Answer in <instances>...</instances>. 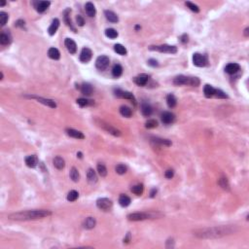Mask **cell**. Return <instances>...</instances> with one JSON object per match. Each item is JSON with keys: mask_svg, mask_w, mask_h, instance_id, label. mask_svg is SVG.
Masks as SVG:
<instances>
[{"mask_svg": "<svg viewBox=\"0 0 249 249\" xmlns=\"http://www.w3.org/2000/svg\"><path fill=\"white\" fill-rule=\"evenodd\" d=\"M215 91H216V89H214L212 86H210V85H205L204 86V93L205 98H212V96L215 94Z\"/></svg>", "mask_w": 249, "mask_h": 249, "instance_id": "obj_29", "label": "cell"}, {"mask_svg": "<svg viewBox=\"0 0 249 249\" xmlns=\"http://www.w3.org/2000/svg\"><path fill=\"white\" fill-rule=\"evenodd\" d=\"M87 178H88V181L92 184H93L98 181V175H96L95 171L93 170V168H90V170L87 171Z\"/></svg>", "mask_w": 249, "mask_h": 249, "instance_id": "obj_28", "label": "cell"}, {"mask_svg": "<svg viewBox=\"0 0 249 249\" xmlns=\"http://www.w3.org/2000/svg\"><path fill=\"white\" fill-rule=\"evenodd\" d=\"M112 205H113L112 200L107 199V198H101V199H98V200H96V206H98L99 209L104 210V211L109 210L112 207Z\"/></svg>", "mask_w": 249, "mask_h": 249, "instance_id": "obj_8", "label": "cell"}, {"mask_svg": "<svg viewBox=\"0 0 249 249\" xmlns=\"http://www.w3.org/2000/svg\"><path fill=\"white\" fill-rule=\"evenodd\" d=\"M95 224H96V221H95V219L93 217H88L84 221L83 226H84L85 229L91 230V229H93L95 227Z\"/></svg>", "mask_w": 249, "mask_h": 249, "instance_id": "obj_27", "label": "cell"}, {"mask_svg": "<svg viewBox=\"0 0 249 249\" xmlns=\"http://www.w3.org/2000/svg\"><path fill=\"white\" fill-rule=\"evenodd\" d=\"M152 141L156 144H159V145L162 146H170L171 142L168 139H163V138H159V137H153L152 138Z\"/></svg>", "mask_w": 249, "mask_h": 249, "instance_id": "obj_34", "label": "cell"}, {"mask_svg": "<svg viewBox=\"0 0 249 249\" xmlns=\"http://www.w3.org/2000/svg\"><path fill=\"white\" fill-rule=\"evenodd\" d=\"M148 64H149L150 66H152V67H156V66H158V65H159L158 61H157L156 60H154V59H151V60H148Z\"/></svg>", "mask_w": 249, "mask_h": 249, "instance_id": "obj_52", "label": "cell"}, {"mask_svg": "<svg viewBox=\"0 0 249 249\" xmlns=\"http://www.w3.org/2000/svg\"><path fill=\"white\" fill-rule=\"evenodd\" d=\"M50 5H51V2H49V1H39V2H35L34 3L35 9L39 13L45 12L48 8L50 7Z\"/></svg>", "mask_w": 249, "mask_h": 249, "instance_id": "obj_16", "label": "cell"}, {"mask_svg": "<svg viewBox=\"0 0 249 249\" xmlns=\"http://www.w3.org/2000/svg\"><path fill=\"white\" fill-rule=\"evenodd\" d=\"M218 184L224 190H229L230 189L229 182H228V180L226 178H220L219 181H218Z\"/></svg>", "mask_w": 249, "mask_h": 249, "instance_id": "obj_47", "label": "cell"}, {"mask_svg": "<svg viewBox=\"0 0 249 249\" xmlns=\"http://www.w3.org/2000/svg\"><path fill=\"white\" fill-rule=\"evenodd\" d=\"M131 242V232H127V237L124 238V242L125 243H128Z\"/></svg>", "mask_w": 249, "mask_h": 249, "instance_id": "obj_54", "label": "cell"}, {"mask_svg": "<svg viewBox=\"0 0 249 249\" xmlns=\"http://www.w3.org/2000/svg\"><path fill=\"white\" fill-rule=\"evenodd\" d=\"M115 95L117 96V98H125V99H130L133 102V104H135V98H134V95L130 93V92H124L122 90H120V89H117L115 90Z\"/></svg>", "mask_w": 249, "mask_h": 249, "instance_id": "obj_9", "label": "cell"}, {"mask_svg": "<svg viewBox=\"0 0 249 249\" xmlns=\"http://www.w3.org/2000/svg\"><path fill=\"white\" fill-rule=\"evenodd\" d=\"M152 217H153V215L147 212H135L127 215V219L130 221H142Z\"/></svg>", "mask_w": 249, "mask_h": 249, "instance_id": "obj_6", "label": "cell"}, {"mask_svg": "<svg viewBox=\"0 0 249 249\" xmlns=\"http://www.w3.org/2000/svg\"><path fill=\"white\" fill-rule=\"evenodd\" d=\"M59 26H60V20L59 19H54L52 23H51L50 27H49V29H48V33H49L51 36L55 35V33L57 32Z\"/></svg>", "mask_w": 249, "mask_h": 249, "instance_id": "obj_19", "label": "cell"}, {"mask_svg": "<svg viewBox=\"0 0 249 249\" xmlns=\"http://www.w3.org/2000/svg\"><path fill=\"white\" fill-rule=\"evenodd\" d=\"M109 63H110V60L108 57H106V55H99L95 60V66L98 70L103 71L109 66Z\"/></svg>", "mask_w": 249, "mask_h": 249, "instance_id": "obj_7", "label": "cell"}, {"mask_svg": "<svg viewBox=\"0 0 249 249\" xmlns=\"http://www.w3.org/2000/svg\"><path fill=\"white\" fill-rule=\"evenodd\" d=\"M156 194H157V190L156 189H153V190L151 191V193H150V197L151 198H154L156 196Z\"/></svg>", "mask_w": 249, "mask_h": 249, "instance_id": "obj_56", "label": "cell"}, {"mask_svg": "<svg viewBox=\"0 0 249 249\" xmlns=\"http://www.w3.org/2000/svg\"><path fill=\"white\" fill-rule=\"evenodd\" d=\"M54 163V166L55 168H58V170H63L64 166H65V162H64V160L61 158V157H55L53 160Z\"/></svg>", "mask_w": 249, "mask_h": 249, "instance_id": "obj_25", "label": "cell"}, {"mask_svg": "<svg viewBox=\"0 0 249 249\" xmlns=\"http://www.w3.org/2000/svg\"><path fill=\"white\" fill-rule=\"evenodd\" d=\"M66 133L71 136V137L76 138V139H84L85 135L79 131H76L74 128H66Z\"/></svg>", "mask_w": 249, "mask_h": 249, "instance_id": "obj_17", "label": "cell"}, {"mask_svg": "<svg viewBox=\"0 0 249 249\" xmlns=\"http://www.w3.org/2000/svg\"><path fill=\"white\" fill-rule=\"evenodd\" d=\"M92 57H93L92 50L89 49V48H83L82 51H81V54H80V60L84 63L89 62L92 60Z\"/></svg>", "mask_w": 249, "mask_h": 249, "instance_id": "obj_12", "label": "cell"}, {"mask_svg": "<svg viewBox=\"0 0 249 249\" xmlns=\"http://www.w3.org/2000/svg\"><path fill=\"white\" fill-rule=\"evenodd\" d=\"M235 227L232 226H217L211 228H204L195 231V236L199 238H219L235 232Z\"/></svg>", "mask_w": 249, "mask_h": 249, "instance_id": "obj_1", "label": "cell"}, {"mask_svg": "<svg viewBox=\"0 0 249 249\" xmlns=\"http://www.w3.org/2000/svg\"><path fill=\"white\" fill-rule=\"evenodd\" d=\"M141 113H142L143 116L149 117V116H151L152 113H153V108H152V106L150 105L149 103L143 102L141 104Z\"/></svg>", "mask_w": 249, "mask_h": 249, "instance_id": "obj_18", "label": "cell"}, {"mask_svg": "<svg viewBox=\"0 0 249 249\" xmlns=\"http://www.w3.org/2000/svg\"><path fill=\"white\" fill-rule=\"evenodd\" d=\"M64 45H65L67 51L70 54H72V55L76 54V52H77V45H76L74 40H72L71 38H66L65 40H64Z\"/></svg>", "mask_w": 249, "mask_h": 249, "instance_id": "obj_14", "label": "cell"}, {"mask_svg": "<svg viewBox=\"0 0 249 249\" xmlns=\"http://www.w3.org/2000/svg\"><path fill=\"white\" fill-rule=\"evenodd\" d=\"M131 191L133 193L134 195L140 196V195L142 194V193H143V191H144V187H143L142 184H137V185L133 186V187L131 189Z\"/></svg>", "mask_w": 249, "mask_h": 249, "instance_id": "obj_38", "label": "cell"}, {"mask_svg": "<svg viewBox=\"0 0 249 249\" xmlns=\"http://www.w3.org/2000/svg\"><path fill=\"white\" fill-rule=\"evenodd\" d=\"M193 63L194 65L198 66V67H204L205 65H207L208 60H207V57L204 55H200L199 53H196L193 55Z\"/></svg>", "mask_w": 249, "mask_h": 249, "instance_id": "obj_5", "label": "cell"}, {"mask_svg": "<svg viewBox=\"0 0 249 249\" xmlns=\"http://www.w3.org/2000/svg\"><path fill=\"white\" fill-rule=\"evenodd\" d=\"M139 28H140V26H135V29H136V30H138Z\"/></svg>", "mask_w": 249, "mask_h": 249, "instance_id": "obj_59", "label": "cell"}, {"mask_svg": "<svg viewBox=\"0 0 249 249\" xmlns=\"http://www.w3.org/2000/svg\"><path fill=\"white\" fill-rule=\"evenodd\" d=\"M215 96H217V98H228V95L225 93L223 91H221V90H218V89H216V91H215V94H214Z\"/></svg>", "mask_w": 249, "mask_h": 249, "instance_id": "obj_49", "label": "cell"}, {"mask_svg": "<svg viewBox=\"0 0 249 249\" xmlns=\"http://www.w3.org/2000/svg\"><path fill=\"white\" fill-rule=\"evenodd\" d=\"M38 164V159L36 156L34 155H32V156H28L26 158V165L28 166V167H31V168H33L37 165Z\"/></svg>", "mask_w": 249, "mask_h": 249, "instance_id": "obj_23", "label": "cell"}, {"mask_svg": "<svg viewBox=\"0 0 249 249\" xmlns=\"http://www.w3.org/2000/svg\"><path fill=\"white\" fill-rule=\"evenodd\" d=\"M239 69H240L239 64L234 62V63H229L226 66V68H225V71H226L228 74H235Z\"/></svg>", "mask_w": 249, "mask_h": 249, "instance_id": "obj_20", "label": "cell"}, {"mask_svg": "<svg viewBox=\"0 0 249 249\" xmlns=\"http://www.w3.org/2000/svg\"><path fill=\"white\" fill-rule=\"evenodd\" d=\"M120 114H121L122 116H124V117L130 118L132 115V109L130 107L123 105V106L120 107Z\"/></svg>", "mask_w": 249, "mask_h": 249, "instance_id": "obj_36", "label": "cell"}, {"mask_svg": "<svg viewBox=\"0 0 249 249\" xmlns=\"http://www.w3.org/2000/svg\"><path fill=\"white\" fill-rule=\"evenodd\" d=\"M99 126H100V127L103 128V130H105L107 132L111 133L112 135H114V136H120V135L122 134V133H121V132H120L119 130H117L116 127H112V126H111V125H109V124L104 123L103 121H100V122H99Z\"/></svg>", "mask_w": 249, "mask_h": 249, "instance_id": "obj_10", "label": "cell"}, {"mask_svg": "<svg viewBox=\"0 0 249 249\" xmlns=\"http://www.w3.org/2000/svg\"><path fill=\"white\" fill-rule=\"evenodd\" d=\"M12 42V37L9 33H5V32H2L1 35H0V43L2 45H9Z\"/></svg>", "mask_w": 249, "mask_h": 249, "instance_id": "obj_30", "label": "cell"}, {"mask_svg": "<svg viewBox=\"0 0 249 249\" xmlns=\"http://www.w3.org/2000/svg\"><path fill=\"white\" fill-rule=\"evenodd\" d=\"M104 15H105V17L106 19L110 22H113V23H116L119 22V18H118V16L114 13V12H112V11H109V10H106V11H104Z\"/></svg>", "mask_w": 249, "mask_h": 249, "instance_id": "obj_24", "label": "cell"}, {"mask_svg": "<svg viewBox=\"0 0 249 249\" xmlns=\"http://www.w3.org/2000/svg\"><path fill=\"white\" fill-rule=\"evenodd\" d=\"M8 19H9V15H8L6 12H0V23H1L2 26H4L6 25V22H8Z\"/></svg>", "mask_w": 249, "mask_h": 249, "instance_id": "obj_44", "label": "cell"}, {"mask_svg": "<svg viewBox=\"0 0 249 249\" xmlns=\"http://www.w3.org/2000/svg\"><path fill=\"white\" fill-rule=\"evenodd\" d=\"M105 35L110 39H115L118 37V32L114 28H107L105 30Z\"/></svg>", "mask_w": 249, "mask_h": 249, "instance_id": "obj_40", "label": "cell"}, {"mask_svg": "<svg viewBox=\"0 0 249 249\" xmlns=\"http://www.w3.org/2000/svg\"><path fill=\"white\" fill-rule=\"evenodd\" d=\"M80 90H81V93L85 95H91L92 93H93V87L88 84V83H84L81 88H80Z\"/></svg>", "mask_w": 249, "mask_h": 249, "instance_id": "obj_31", "label": "cell"}, {"mask_svg": "<svg viewBox=\"0 0 249 249\" xmlns=\"http://www.w3.org/2000/svg\"><path fill=\"white\" fill-rule=\"evenodd\" d=\"M149 79H150V76L147 74H139V75H137L136 77L133 78V82L137 86L143 87L148 83Z\"/></svg>", "mask_w": 249, "mask_h": 249, "instance_id": "obj_13", "label": "cell"}, {"mask_svg": "<svg viewBox=\"0 0 249 249\" xmlns=\"http://www.w3.org/2000/svg\"><path fill=\"white\" fill-rule=\"evenodd\" d=\"M150 51H157L160 53H164V54H176L177 53V48L175 46H170V45H159V46H150L149 47Z\"/></svg>", "mask_w": 249, "mask_h": 249, "instance_id": "obj_4", "label": "cell"}, {"mask_svg": "<svg viewBox=\"0 0 249 249\" xmlns=\"http://www.w3.org/2000/svg\"><path fill=\"white\" fill-rule=\"evenodd\" d=\"M185 4H186V6L189 8V9L192 10L193 12H195V13H199V6H197L196 4L192 3V2H190V1H187Z\"/></svg>", "mask_w": 249, "mask_h": 249, "instance_id": "obj_48", "label": "cell"}, {"mask_svg": "<svg viewBox=\"0 0 249 249\" xmlns=\"http://www.w3.org/2000/svg\"><path fill=\"white\" fill-rule=\"evenodd\" d=\"M116 172L118 173V174H120V175H123V174H125L126 172H127V166L125 165H122V164H120V165H118L117 166H116Z\"/></svg>", "mask_w": 249, "mask_h": 249, "instance_id": "obj_45", "label": "cell"}, {"mask_svg": "<svg viewBox=\"0 0 249 249\" xmlns=\"http://www.w3.org/2000/svg\"><path fill=\"white\" fill-rule=\"evenodd\" d=\"M131 202H132V200H131L130 197H127L126 195H121V196H120V198H119V204H120V205L123 206V207L128 206L131 204Z\"/></svg>", "mask_w": 249, "mask_h": 249, "instance_id": "obj_32", "label": "cell"}, {"mask_svg": "<svg viewBox=\"0 0 249 249\" xmlns=\"http://www.w3.org/2000/svg\"><path fill=\"white\" fill-rule=\"evenodd\" d=\"M70 12H71L70 9H66L65 11H64V13H63V19H64V22H65L66 25H67L72 30H73L74 32H76V28L73 26V25H72V22H71V20H70Z\"/></svg>", "mask_w": 249, "mask_h": 249, "instance_id": "obj_22", "label": "cell"}, {"mask_svg": "<svg viewBox=\"0 0 249 249\" xmlns=\"http://www.w3.org/2000/svg\"><path fill=\"white\" fill-rule=\"evenodd\" d=\"M157 127H158V122L154 119L148 120V121L146 122V124H145V127L146 128H155Z\"/></svg>", "mask_w": 249, "mask_h": 249, "instance_id": "obj_46", "label": "cell"}, {"mask_svg": "<svg viewBox=\"0 0 249 249\" xmlns=\"http://www.w3.org/2000/svg\"><path fill=\"white\" fill-rule=\"evenodd\" d=\"M5 4H6V2H2V3H1V6H4Z\"/></svg>", "mask_w": 249, "mask_h": 249, "instance_id": "obj_60", "label": "cell"}, {"mask_svg": "<svg viewBox=\"0 0 249 249\" xmlns=\"http://www.w3.org/2000/svg\"><path fill=\"white\" fill-rule=\"evenodd\" d=\"M48 55H49L50 59L58 60L60 58V53L57 48H50L49 51H48Z\"/></svg>", "mask_w": 249, "mask_h": 249, "instance_id": "obj_26", "label": "cell"}, {"mask_svg": "<svg viewBox=\"0 0 249 249\" xmlns=\"http://www.w3.org/2000/svg\"><path fill=\"white\" fill-rule=\"evenodd\" d=\"M248 30H249L248 27L245 28V30H244V35H245V37H248Z\"/></svg>", "mask_w": 249, "mask_h": 249, "instance_id": "obj_57", "label": "cell"}, {"mask_svg": "<svg viewBox=\"0 0 249 249\" xmlns=\"http://www.w3.org/2000/svg\"><path fill=\"white\" fill-rule=\"evenodd\" d=\"M52 212L50 210L40 209V210H26V211H21L17 213H12L8 216L10 220L16 221H28V220H36L41 219L50 216Z\"/></svg>", "mask_w": 249, "mask_h": 249, "instance_id": "obj_2", "label": "cell"}, {"mask_svg": "<svg viewBox=\"0 0 249 249\" xmlns=\"http://www.w3.org/2000/svg\"><path fill=\"white\" fill-rule=\"evenodd\" d=\"M70 178L72 179L73 182H78L79 181V178H80V175H79V172H78V170L76 167H72L71 170H70Z\"/></svg>", "mask_w": 249, "mask_h": 249, "instance_id": "obj_37", "label": "cell"}, {"mask_svg": "<svg viewBox=\"0 0 249 249\" xmlns=\"http://www.w3.org/2000/svg\"><path fill=\"white\" fill-rule=\"evenodd\" d=\"M189 37H188V35L187 34H183L181 37H180V41L183 43V44H185V43H187L188 41H189V39H188Z\"/></svg>", "mask_w": 249, "mask_h": 249, "instance_id": "obj_53", "label": "cell"}, {"mask_svg": "<svg viewBox=\"0 0 249 249\" xmlns=\"http://www.w3.org/2000/svg\"><path fill=\"white\" fill-rule=\"evenodd\" d=\"M77 103H78L79 106L85 107V106H88V105H91V104H93V100H89L87 98H78L77 99Z\"/></svg>", "mask_w": 249, "mask_h": 249, "instance_id": "obj_43", "label": "cell"}, {"mask_svg": "<svg viewBox=\"0 0 249 249\" xmlns=\"http://www.w3.org/2000/svg\"><path fill=\"white\" fill-rule=\"evenodd\" d=\"M199 79L197 77H187L184 75L176 76L173 79V84L175 86H182V85H190L193 87H198L199 85Z\"/></svg>", "mask_w": 249, "mask_h": 249, "instance_id": "obj_3", "label": "cell"}, {"mask_svg": "<svg viewBox=\"0 0 249 249\" xmlns=\"http://www.w3.org/2000/svg\"><path fill=\"white\" fill-rule=\"evenodd\" d=\"M79 197V194H78V192L75 191V190H72L68 193V195H67V200L68 202H75V200L78 199Z\"/></svg>", "mask_w": 249, "mask_h": 249, "instance_id": "obj_41", "label": "cell"}, {"mask_svg": "<svg viewBox=\"0 0 249 249\" xmlns=\"http://www.w3.org/2000/svg\"><path fill=\"white\" fill-rule=\"evenodd\" d=\"M85 11L87 13V15L89 16V17H94L95 14H96V10H95V7L94 5L92 3V2H88L86 3L85 5Z\"/></svg>", "mask_w": 249, "mask_h": 249, "instance_id": "obj_21", "label": "cell"}, {"mask_svg": "<svg viewBox=\"0 0 249 249\" xmlns=\"http://www.w3.org/2000/svg\"><path fill=\"white\" fill-rule=\"evenodd\" d=\"M166 103H167V106L170 108H173L176 106V103H177V99L173 95V94H168L166 96Z\"/></svg>", "mask_w": 249, "mask_h": 249, "instance_id": "obj_33", "label": "cell"}, {"mask_svg": "<svg viewBox=\"0 0 249 249\" xmlns=\"http://www.w3.org/2000/svg\"><path fill=\"white\" fill-rule=\"evenodd\" d=\"M123 74V67L120 65V64H115L112 68V75L114 77L118 78Z\"/></svg>", "mask_w": 249, "mask_h": 249, "instance_id": "obj_35", "label": "cell"}, {"mask_svg": "<svg viewBox=\"0 0 249 249\" xmlns=\"http://www.w3.org/2000/svg\"><path fill=\"white\" fill-rule=\"evenodd\" d=\"M76 21H77V25L80 26H84V23H85V20L84 18L82 17V16H78V17L76 18Z\"/></svg>", "mask_w": 249, "mask_h": 249, "instance_id": "obj_51", "label": "cell"}, {"mask_svg": "<svg viewBox=\"0 0 249 249\" xmlns=\"http://www.w3.org/2000/svg\"><path fill=\"white\" fill-rule=\"evenodd\" d=\"M30 98H35L36 100H38L39 102H41L43 104H45V105L47 106H49L51 108H55L57 107V104H55V102L52 99H48V98H40V96H35V95H32V96H29Z\"/></svg>", "mask_w": 249, "mask_h": 249, "instance_id": "obj_15", "label": "cell"}, {"mask_svg": "<svg viewBox=\"0 0 249 249\" xmlns=\"http://www.w3.org/2000/svg\"><path fill=\"white\" fill-rule=\"evenodd\" d=\"M165 178H167V179H171L174 176V171L172 170H167L165 172Z\"/></svg>", "mask_w": 249, "mask_h": 249, "instance_id": "obj_50", "label": "cell"}, {"mask_svg": "<svg viewBox=\"0 0 249 249\" xmlns=\"http://www.w3.org/2000/svg\"><path fill=\"white\" fill-rule=\"evenodd\" d=\"M160 120H162V122L165 125H170L172 123H174L175 121V115L171 112H168V111H165L162 113L160 115Z\"/></svg>", "mask_w": 249, "mask_h": 249, "instance_id": "obj_11", "label": "cell"}, {"mask_svg": "<svg viewBox=\"0 0 249 249\" xmlns=\"http://www.w3.org/2000/svg\"><path fill=\"white\" fill-rule=\"evenodd\" d=\"M114 51H115L117 54L121 55H127V49H126V48H125L123 45H121V44H116V45L114 46Z\"/></svg>", "mask_w": 249, "mask_h": 249, "instance_id": "obj_39", "label": "cell"}, {"mask_svg": "<svg viewBox=\"0 0 249 249\" xmlns=\"http://www.w3.org/2000/svg\"><path fill=\"white\" fill-rule=\"evenodd\" d=\"M77 157H79L80 159H82L83 155H82V153H81V152H79V153H77Z\"/></svg>", "mask_w": 249, "mask_h": 249, "instance_id": "obj_58", "label": "cell"}, {"mask_svg": "<svg viewBox=\"0 0 249 249\" xmlns=\"http://www.w3.org/2000/svg\"><path fill=\"white\" fill-rule=\"evenodd\" d=\"M16 26H21V27H23V26H25V22L22 21V20L18 21L17 22H16Z\"/></svg>", "mask_w": 249, "mask_h": 249, "instance_id": "obj_55", "label": "cell"}, {"mask_svg": "<svg viewBox=\"0 0 249 249\" xmlns=\"http://www.w3.org/2000/svg\"><path fill=\"white\" fill-rule=\"evenodd\" d=\"M98 174L101 176V177H105V176L107 175V168L102 164L98 165Z\"/></svg>", "mask_w": 249, "mask_h": 249, "instance_id": "obj_42", "label": "cell"}]
</instances>
